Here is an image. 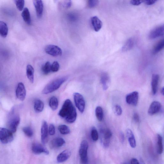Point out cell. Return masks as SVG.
Masks as SVG:
<instances>
[{
	"mask_svg": "<svg viewBox=\"0 0 164 164\" xmlns=\"http://www.w3.org/2000/svg\"><path fill=\"white\" fill-rule=\"evenodd\" d=\"M58 114L60 117L70 123H74L77 116L76 109L71 101L69 99L64 101Z\"/></svg>",
	"mask_w": 164,
	"mask_h": 164,
	"instance_id": "cell-1",
	"label": "cell"
},
{
	"mask_svg": "<svg viewBox=\"0 0 164 164\" xmlns=\"http://www.w3.org/2000/svg\"><path fill=\"white\" fill-rule=\"evenodd\" d=\"M68 79L67 77H64L57 79L48 84L42 91L44 94L51 93L58 90L61 85Z\"/></svg>",
	"mask_w": 164,
	"mask_h": 164,
	"instance_id": "cell-2",
	"label": "cell"
},
{
	"mask_svg": "<svg viewBox=\"0 0 164 164\" xmlns=\"http://www.w3.org/2000/svg\"><path fill=\"white\" fill-rule=\"evenodd\" d=\"M88 144L87 141L84 140L81 142L79 150V154L81 164H88L87 150H88Z\"/></svg>",
	"mask_w": 164,
	"mask_h": 164,
	"instance_id": "cell-3",
	"label": "cell"
},
{
	"mask_svg": "<svg viewBox=\"0 0 164 164\" xmlns=\"http://www.w3.org/2000/svg\"><path fill=\"white\" fill-rule=\"evenodd\" d=\"M100 139L103 146L106 148L110 144L112 134L111 130L108 128H101L100 130Z\"/></svg>",
	"mask_w": 164,
	"mask_h": 164,
	"instance_id": "cell-4",
	"label": "cell"
},
{
	"mask_svg": "<svg viewBox=\"0 0 164 164\" xmlns=\"http://www.w3.org/2000/svg\"><path fill=\"white\" fill-rule=\"evenodd\" d=\"M13 133L9 129L4 128H0V140L3 144L11 143L14 139Z\"/></svg>",
	"mask_w": 164,
	"mask_h": 164,
	"instance_id": "cell-5",
	"label": "cell"
},
{
	"mask_svg": "<svg viewBox=\"0 0 164 164\" xmlns=\"http://www.w3.org/2000/svg\"><path fill=\"white\" fill-rule=\"evenodd\" d=\"M74 97L76 107L81 113H83L85 107V103L84 97L79 93H75L74 94Z\"/></svg>",
	"mask_w": 164,
	"mask_h": 164,
	"instance_id": "cell-6",
	"label": "cell"
},
{
	"mask_svg": "<svg viewBox=\"0 0 164 164\" xmlns=\"http://www.w3.org/2000/svg\"><path fill=\"white\" fill-rule=\"evenodd\" d=\"M20 118L18 114H13L9 119L8 126L9 129L13 133L16 132L20 123Z\"/></svg>",
	"mask_w": 164,
	"mask_h": 164,
	"instance_id": "cell-7",
	"label": "cell"
},
{
	"mask_svg": "<svg viewBox=\"0 0 164 164\" xmlns=\"http://www.w3.org/2000/svg\"><path fill=\"white\" fill-rule=\"evenodd\" d=\"M45 51L49 55L54 57L61 56L62 54L61 48L57 46L53 45H48L46 46Z\"/></svg>",
	"mask_w": 164,
	"mask_h": 164,
	"instance_id": "cell-8",
	"label": "cell"
},
{
	"mask_svg": "<svg viewBox=\"0 0 164 164\" xmlns=\"http://www.w3.org/2000/svg\"><path fill=\"white\" fill-rule=\"evenodd\" d=\"M164 35V24L156 27L150 32L149 37L150 39L156 38Z\"/></svg>",
	"mask_w": 164,
	"mask_h": 164,
	"instance_id": "cell-9",
	"label": "cell"
},
{
	"mask_svg": "<svg viewBox=\"0 0 164 164\" xmlns=\"http://www.w3.org/2000/svg\"><path fill=\"white\" fill-rule=\"evenodd\" d=\"M139 94L137 91H134L128 94L126 97V101L129 105L136 106L138 104Z\"/></svg>",
	"mask_w": 164,
	"mask_h": 164,
	"instance_id": "cell-10",
	"label": "cell"
},
{
	"mask_svg": "<svg viewBox=\"0 0 164 164\" xmlns=\"http://www.w3.org/2000/svg\"><path fill=\"white\" fill-rule=\"evenodd\" d=\"M48 128L47 122L43 121L42 123L41 129V140L44 145L46 144L48 141Z\"/></svg>",
	"mask_w": 164,
	"mask_h": 164,
	"instance_id": "cell-11",
	"label": "cell"
},
{
	"mask_svg": "<svg viewBox=\"0 0 164 164\" xmlns=\"http://www.w3.org/2000/svg\"><path fill=\"white\" fill-rule=\"evenodd\" d=\"M26 92L24 84L19 83L18 84L16 91V96L19 100L24 101L26 96Z\"/></svg>",
	"mask_w": 164,
	"mask_h": 164,
	"instance_id": "cell-12",
	"label": "cell"
},
{
	"mask_svg": "<svg viewBox=\"0 0 164 164\" xmlns=\"http://www.w3.org/2000/svg\"><path fill=\"white\" fill-rule=\"evenodd\" d=\"M162 105L160 103L157 101H154L152 103L149 109L148 113L151 116L154 115L161 110Z\"/></svg>",
	"mask_w": 164,
	"mask_h": 164,
	"instance_id": "cell-13",
	"label": "cell"
},
{
	"mask_svg": "<svg viewBox=\"0 0 164 164\" xmlns=\"http://www.w3.org/2000/svg\"><path fill=\"white\" fill-rule=\"evenodd\" d=\"M32 150L33 152L36 155L42 153L48 155L49 154V151L45 147L39 144H35L33 145Z\"/></svg>",
	"mask_w": 164,
	"mask_h": 164,
	"instance_id": "cell-14",
	"label": "cell"
},
{
	"mask_svg": "<svg viewBox=\"0 0 164 164\" xmlns=\"http://www.w3.org/2000/svg\"><path fill=\"white\" fill-rule=\"evenodd\" d=\"M35 7L37 17L41 18L42 15L43 10V4L42 1L35 0L33 1Z\"/></svg>",
	"mask_w": 164,
	"mask_h": 164,
	"instance_id": "cell-15",
	"label": "cell"
},
{
	"mask_svg": "<svg viewBox=\"0 0 164 164\" xmlns=\"http://www.w3.org/2000/svg\"><path fill=\"white\" fill-rule=\"evenodd\" d=\"M100 82L103 90H107L110 85V79L108 74L106 73H103L101 76Z\"/></svg>",
	"mask_w": 164,
	"mask_h": 164,
	"instance_id": "cell-16",
	"label": "cell"
},
{
	"mask_svg": "<svg viewBox=\"0 0 164 164\" xmlns=\"http://www.w3.org/2000/svg\"><path fill=\"white\" fill-rule=\"evenodd\" d=\"M159 76L157 74L152 75L151 80V88L153 94L155 95L157 92Z\"/></svg>",
	"mask_w": 164,
	"mask_h": 164,
	"instance_id": "cell-17",
	"label": "cell"
},
{
	"mask_svg": "<svg viewBox=\"0 0 164 164\" xmlns=\"http://www.w3.org/2000/svg\"><path fill=\"white\" fill-rule=\"evenodd\" d=\"M91 23L93 28L96 32L100 31L102 28V22L97 16H94L91 18Z\"/></svg>",
	"mask_w": 164,
	"mask_h": 164,
	"instance_id": "cell-18",
	"label": "cell"
},
{
	"mask_svg": "<svg viewBox=\"0 0 164 164\" xmlns=\"http://www.w3.org/2000/svg\"><path fill=\"white\" fill-rule=\"evenodd\" d=\"M71 152L69 150L63 151L57 157V161L59 163H62L67 161L70 157Z\"/></svg>",
	"mask_w": 164,
	"mask_h": 164,
	"instance_id": "cell-19",
	"label": "cell"
},
{
	"mask_svg": "<svg viewBox=\"0 0 164 164\" xmlns=\"http://www.w3.org/2000/svg\"><path fill=\"white\" fill-rule=\"evenodd\" d=\"M126 133L130 146L133 148H135L136 146V141L132 130L130 129H128L126 130Z\"/></svg>",
	"mask_w": 164,
	"mask_h": 164,
	"instance_id": "cell-20",
	"label": "cell"
},
{
	"mask_svg": "<svg viewBox=\"0 0 164 164\" xmlns=\"http://www.w3.org/2000/svg\"><path fill=\"white\" fill-rule=\"evenodd\" d=\"M65 143L64 140L62 138L58 137L53 139L51 142V146L54 148H59Z\"/></svg>",
	"mask_w": 164,
	"mask_h": 164,
	"instance_id": "cell-21",
	"label": "cell"
},
{
	"mask_svg": "<svg viewBox=\"0 0 164 164\" xmlns=\"http://www.w3.org/2000/svg\"><path fill=\"white\" fill-rule=\"evenodd\" d=\"M26 73L27 78L31 83H33L34 81V69L31 65L28 64L27 65Z\"/></svg>",
	"mask_w": 164,
	"mask_h": 164,
	"instance_id": "cell-22",
	"label": "cell"
},
{
	"mask_svg": "<svg viewBox=\"0 0 164 164\" xmlns=\"http://www.w3.org/2000/svg\"><path fill=\"white\" fill-rule=\"evenodd\" d=\"M21 15L25 22L28 25H31L30 14L29 10L28 8H25L24 9Z\"/></svg>",
	"mask_w": 164,
	"mask_h": 164,
	"instance_id": "cell-23",
	"label": "cell"
},
{
	"mask_svg": "<svg viewBox=\"0 0 164 164\" xmlns=\"http://www.w3.org/2000/svg\"><path fill=\"white\" fill-rule=\"evenodd\" d=\"M164 48V37L158 41L153 49L152 53L156 54L161 51Z\"/></svg>",
	"mask_w": 164,
	"mask_h": 164,
	"instance_id": "cell-24",
	"label": "cell"
},
{
	"mask_svg": "<svg viewBox=\"0 0 164 164\" xmlns=\"http://www.w3.org/2000/svg\"><path fill=\"white\" fill-rule=\"evenodd\" d=\"M156 150L158 154H161L163 151L162 138L160 134H157V136Z\"/></svg>",
	"mask_w": 164,
	"mask_h": 164,
	"instance_id": "cell-25",
	"label": "cell"
},
{
	"mask_svg": "<svg viewBox=\"0 0 164 164\" xmlns=\"http://www.w3.org/2000/svg\"><path fill=\"white\" fill-rule=\"evenodd\" d=\"M134 46V41L132 38L129 39L122 48V51L123 52L130 51Z\"/></svg>",
	"mask_w": 164,
	"mask_h": 164,
	"instance_id": "cell-26",
	"label": "cell"
},
{
	"mask_svg": "<svg viewBox=\"0 0 164 164\" xmlns=\"http://www.w3.org/2000/svg\"><path fill=\"white\" fill-rule=\"evenodd\" d=\"M44 105L43 102L39 100L34 101V108L36 112L39 113L42 112L44 108Z\"/></svg>",
	"mask_w": 164,
	"mask_h": 164,
	"instance_id": "cell-27",
	"label": "cell"
},
{
	"mask_svg": "<svg viewBox=\"0 0 164 164\" xmlns=\"http://www.w3.org/2000/svg\"><path fill=\"white\" fill-rule=\"evenodd\" d=\"M8 33V27L4 21H0V34L3 38L6 37Z\"/></svg>",
	"mask_w": 164,
	"mask_h": 164,
	"instance_id": "cell-28",
	"label": "cell"
},
{
	"mask_svg": "<svg viewBox=\"0 0 164 164\" xmlns=\"http://www.w3.org/2000/svg\"><path fill=\"white\" fill-rule=\"evenodd\" d=\"M49 106L53 111H54L57 109L58 106V101L57 97H52L49 101Z\"/></svg>",
	"mask_w": 164,
	"mask_h": 164,
	"instance_id": "cell-29",
	"label": "cell"
},
{
	"mask_svg": "<svg viewBox=\"0 0 164 164\" xmlns=\"http://www.w3.org/2000/svg\"><path fill=\"white\" fill-rule=\"evenodd\" d=\"M51 65L50 62H47L43 65L41 68L42 72L44 75H48L51 71Z\"/></svg>",
	"mask_w": 164,
	"mask_h": 164,
	"instance_id": "cell-30",
	"label": "cell"
},
{
	"mask_svg": "<svg viewBox=\"0 0 164 164\" xmlns=\"http://www.w3.org/2000/svg\"><path fill=\"white\" fill-rule=\"evenodd\" d=\"M58 129L60 133L63 135H67L70 133V130L66 125H60L58 127Z\"/></svg>",
	"mask_w": 164,
	"mask_h": 164,
	"instance_id": "cell-31",
	"label": "cell"
},
{
	"mask_svg": "<svg viewBox=\"0 0 164 164\" xmlns=\"http://www.w3.org/2000/svg\"><path fill=\"white\" fill-rule=\"evenodd\" d=\"M95 113L98 121L101 122L103 118V112L102 108L100 106L97 107L96 109Z\"/></svg>",
	"mask_w": 164,
	"mask_h": 164,
	"instance_id": "cell-32",
	"label": "cell"
},
{
	"mask_svg": "<svg viewBox=\"0 0 164 164\" xmlns=\"http://www.w3.org/2000/svg\"><path fill=\"white\" fill-rule=\"evenodd\" d=\"M91 135L92 139L95 141H97L99 137L97 130L94 127L92 128L91 130Z\"/></svg>",
	"mask_w": 164,
	"mask_h": 164,
	"instance_id": "cell-33",
	"label": "cell"
},
{
	"mask_svg": "<svg viewBox=\"0 0 164 164\" xmlns=\"http://www.w3.org/2000/svg\"><path fill=\"white\" fill-rule=\"evenodd\" d=\"M23 131L25 134L28 137H31L33 135V131L30 127H24L23 128Z\"/></svg>",
	"mask_w": 164,
	"mask_h": 164,
	"instance_id": "cell-34",
	"label": "cell"
},
{
	"mask_svg": "<svg viewBox=\"0 0 164 164\" xmlns=\"http://www.w3.org/2000/svg\"><path fill=\"white\" fill-rule=\"evenodd\" d=\"M14 2L18 9L20 11L23 10L24 7L25 1L24 0H15Z\"/></svg>",
	"mask_w": 164,
	"mask_h": 164,
	"instance_id": "cell-35",
	"label": "cell"
},
{
	"mask_svg": "<svg viewBox=\"0 0 164 164\" xmlns=\"http://www.w3.org/2000/svg\"><path fill=\"white\" fill-rule=\"evenodd\" d=\"M60 68V65L57 61H54L51 65V71L53 72L58 71Z\"/></svg>",
	"mask_w": 164,
	"mask_h": 164,
	"instance_id": "cell-36",
	"label": "cell"
},
{
	"mask_svg": "<svg viewBox=\"0 0 164 164\" xmlns=\"http://www.w3.org/2000/svg\"><path fill=\"white\" fill-rule=\"evenodd\" d=\"M114 111L117 115L121 116L122 113V109L121 106L116 105L114 107Z\"/></svg>",
	"mask_w": 164,
	"mask_h": 164,
	"instance_id": "cell-37",
	"label": "cell"
},
{
	"mask_svg": "<svg viewBox=\"0 0 164 164\" xmlns=\"http://www.w3.org/2000/svg\"><path fill=\"white\" fill-rule=\"evenodd\" d=\"M99 3V1L97 0H90L88 3V6L90 8H94Z\"/></svg>",
	"mask_w": 164,
	"mask_h": 164,
	"instance_id": "cell-38",
	"label": "cell"
},
{
	"mask_svg": "<svg viewBox=\"0 0 164 164\" xmlns=\"http://www.w3.org/2000/svg\"><path fill=\"white\" fill-rule=\"evenodd\" d=\"M48 132L51 135H53L55 133V127L53 124H51L48 128Z\"/></svg>",
	"mask_w": 164,
	"mask_h": 164,
	"instance_id": "cell-39",
	"label": "cell"
},
{
	"mask_svg": "<svg viewBox=\"0 0 164 164\" xmlns=\"http://www.w3.org/2000/svg\"><path fill=\"white\" fill-rule=\"evenodd\" d=\"M69 18L71 21H74L78 18L77 16L75 14H71L68 15Z\"/></svg>",
	"mask_w": 164,
	"mask_h": 164,
	"instance_id": "cell-40",
	"label": "cell"
},
{
	"mask_svg": "<svg viewBox=\"0 0 164 164\" xmlns=\"http://www.w3.org/2000/svg\"><path fill=\"white\" fill-rule=\"evenodd\" d=\"M72 2L71 1H65L63 3V6L66 8H70L71 6Z\"/></svg>",
	"mask_w": 164,
	"mask_h": 164,
	"instance_id": "cell-41",
	"label": "cell"
},
{
	"mask_svg": "<svg viewBox=\"0 0 164 164\" xmlns=\"http://www.w3.org/2000/svg\"><path fill=\"white\" fill-rule=\"evenodd\" d=\"M143 2V1H136V0H132L130 2V3L134 5H138Z\"/></svg>",
	"mask_w": 164,
	"mask_h": 164,
	"instance_id": "cell-42",
	"label": "cell"
},
{
	"mask_svg": "<svg viewBox=\"0 0 164 164\" xmlns=\"http://www.w3.org/2000/svg\"><path fill=\"white\" fill-rule=\"evenodd\" d=\"M133 119L134 122L139 123L140 121V118L139 114L137 113H135L133 115Z\"/></svg>",
	"mask_w": 164,
	"mask_h": 164,
	"instance_id": "cell-43",
	"label": "cell"
},
{
	"mask_svg": "<svg viewBox=\"0 0 164 164\" xmlns=\"http://www.w3.org/2000/svg\"><path fill=\"white\" fill-rule=\"evenodd\" d=\"M143 2L146 5H151L155 4L156 1L154 0H146V1H143Z\"/></svg>",
	"mask_w": 164,
	"mask_h": 164,
	"instance_id": "cell-44",
	"label": "cell"
},
{
	"mask_svg": "<svg viewBox=\"0 0 164 164\" xmlns=\"http://www.w3.org/2000/svg\"><path fill=\"white\" fill-rule=\"evenodd\" d=\"M131 164H140V163L136 158H133L131 159Z\"/></svg>",
	"mask_w": 164,
	"mask_h": 164,
	"instance_id": "cell-45",
	"label": "cell"
},
{
	"mask_svg": "<svg viewBox=\"0 0 164 164\" xmlns=\"http://www.w3.org/2000/svg\"><path fill=\"white\" fill-rule=\"evenodd\" d=\"M120 139L122 143H123L124 140V136L123 133L122 132L120 133Z\"/></svg>",
	"mask_w": 164,
	"mask_h": 164,
	"instance_id": "cell-46",
	"label": "cell"
},
{
	"mask_svg": "<svg viewBox=\"0 0 164 164\" xmlns=\"http://www.w3.org/2000/svg\"><path fill=\"white\" fill-rule=\"evenodd\" d=\"M140 164H146L144 160L142 158H140Z\"/></svg>",
	"mask_w": 164,
	"mask_h": 164,
	"instance_id": "cell-47",
	"label": "cell"
},
{
	"mask_svg": "<svg viewBox=\"0 0 164 164\" xmlns=\"http://www.w3.org/2000/svg\"><path fill=\"white\" fill-rule=\"evenodd\" d=\"M162 94L164 96V87H162L161 90Z\"/></svg>",
	"mask_w": 164,
	"mask_h": 164,
	"instance_id": "cell-48",
	"label": "cell"
}]
</instances>
